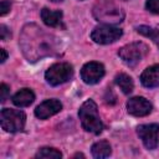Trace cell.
<instances>
[{"label":"cell","mask_w":159,"mask_h":159,"mask_svg":"<svg viewBox=\"0 0 159 159\" xmlns=\"http://www.w3.org/2000/svg\"><path fill=\"white\" fill-rule=\"evenodd\" d=\"M78 117L86 132L99 134L103 130V123L99 118L98 108L93 99H87L82 103V106L78 109Z\"/></svg>","instance_id":"obj_1"},{"label":"cell","mask_w":159,"mask_h":159,"mask_svg":"<svg viewBox=\"0 0 159 159\" xmlns=\"http://www.w3.org/2000/svg\"><path fill=\"white\" fill-rule=\"evenodd\" d=\"M93 16L97 21L112 25L123 21L124 12L112 0H98L93 6Z\"/></svg>","instance_id":"obj_2"},{"label":"cell","mask_w":159,"mask_h":159,"mask_svg":"<svg viewBox=\"0 0 159 159\" xmlns=\"http://www.w3.org/2000/svg\"><path fill=\"white\" fill-rule=\"evenodd\" d=\"M0 123H1V128L5 132H10V133L21 132L25 128L26 114L20 109L4 108L1 109L0 113Z\"/></svg>","instance_id":"obj_3"},{"label":"cell","mask_w":159,"mask_h":159,"mask_svg":"<svg viewBox=\"0 0 159 159\" xmlns=\"http://www.w3.org/2000/svg\"><path fill=\"white\" fill-rule=\"evenodd\" d=\"M149 52V47L144 42H132L119 48L118 56L129 67L139 63Z\"/></svg>","instance_id":"obj_4"},{"label":"cell","mask_w":159,"mask_h":159,"mask_svg":"<svg viewBox=\"0 0 159 159\" xmlns=\"http://www.w3.org/2000/svg\"><path fill=\"white\" fill-rule=\"evenodd\" d=\"M73 76V67L67 62H57L48 67L45 80L51 86H60L68 82Z\"/></svg>","instance_id":"obj_5"},{"label":"cell","mask_w":159,"mask_h":159,"mask_svg":"<svg viewBox=\"0 0 159 159\" xmlns=\"http://www.w3.org/2000/svg\"><path fill=\"white\" fill-rule=\"evenodd\" d=\"M123 35L122 29L109 25V24H104V25H98L96 26L92 32H91V39L99 45H108L112 42H116L117 40H119Z\"/></svg>","instance_id":"obj_6"},{"label":"cell","mask_w":159,"mask_h":159,"mask_svg":"<svg viewBox=\"0 0 159 159\" xmlns=\"http://www.w3.org/2000/svg\"><path fill=\"white\" fill-rule=\"evenodd\" d=\"M137 133L142 139L144 147L149 150H153L158 147L159 139V124L150 123V124H140L137 127Z\"/></svg>","instance_id":"obj_7"},{"label":"cell","mask_w":159,"mask_h":159,"mask_svg":"<svg viewBox=\"0 0 159 159\" xmlns=\"http://www.w3.org/2000/svg\"><path fill=\"white\" fill-rule=\"evenodd\" d=\"M104 73H106V71H104V66L102 63L91 61V62H87L86 65H83V67L81 70V78L87 84H96L103 78Z\"/></svg>","instance_id":"obj_8"},{"label":"cell","mask_w":159,"mask_h":159,"mask_svg":"<svg viewBox=\"0 0 159 159\" xmlns=\"http://www.w3.org/2000/svg\"><path fill=\"white\" fill-rule=\"evenodd\" d=\"M153 109L152 103L144 97H132L127 102V111L129 114L134 117H144L148 116Z\"/></svg>","instance_id":"obj_9"},{"label":"cell","mask_w":159,"mask_h":159,"mask_svg":"<svg viewBox=\"0 0 159 159\" xmlns=\"http://www.w3.org/2000/svg\"><path fill=\"white\" fill-rule=\"evenodd\" d=\"M62 109V103L58 99H46L35 109V116L39 119H47Z\"/></svg>","instance_id":"obj_10"},{"label":"cell","mask_w":159,"mask_h":159,"mask_svg":"<svg viewBox=\"0 0 159 159\" xmlns=\"http://www.w3.org/2000/svg\"><path fill=\"white\" fill-rule=\"evenodd\" d=\"M140 82L147 88L159 87V65H153L145 68L140 75Z\"/></svg>","instance_id":"obj_11"},{"label":"cell","mask_w":159,"mask_h":159,"mask_svg":"<svg viewBox=\"0 0 159 159\" xmlns=\"http://www.w3.org/2000/svg\"><path fill=\"white\" fill-rule=\"evenodd\" d=\"M62 11L61 10H50L47 7H43L41 10V19L42 21L51 27H57L62 22Z\"/></svg>","instance_id":"obj_12"},{"label":"cell","mask_w":159,"mask_h":159,"mask_svg":"<svg viewBox=\"0 0 159 159\" xmlns=\"http://www.w3.org/2000/svg\"><path fill=\"white\" fill-rule=\"evenodd\" d=\"M35 101V93L30 88H22L12 96V103L17 107H27Z\"/></svg>","instance_id":"obj_13"},{"label":"cell","mask_w":159,"mask_h":159,"mask_svg":"<svg viewBox=\"0 0 159 159\" xmlns=\"http://www.w3.org/2000/svg\"><path fill=\"white\" fill-rule=\"evenodd\" d=\"M91 152L96 159H103V158H107L111 155L112 148L107 140H98L92 145Z\"/></svg>","instance_id":"obj_14"},{"label":"cell","mask_w":159,"mask_h":159,"mask_svg":"<svg viewBox=\"0 0 159 159\" xmlns=\"http://www.w3.org/2000/svg\"><path fill=\"white\" fill-rule=\"evenodd\" d=\"M114 82L116 84L122 89V92L124 94H129L132 93L133 88H134V83H133V80L130 76H128L127 73H119L114 78Z\"/></svg>","instance_id":"obj_15"},{"label":"cell","mask_w":159,"mask_h":159,"mask_svg":"<svg viewBox=\"0 0 159 159\" xmlns=\"http://www.w3.org/2000/svg\"><path fill=\"white\" fill-rule=\"evenodd\" d=\"M137 32L145 37H149L159 48V30L158 29H154V27H150L147 25H140L137 27Z\"/></svg>","instance_id":"obj_16"},{"label":"cell","mask_w":159,"mask_h":159,"mask_svg":"<svg viewBox=\"0 0 159 159\" xmlns=\"http://www.w3.org/2000/svg\"><path fill=\"white\" fill-rule=\"evenodd\" d=\"M36 158H43V159H58L62 157V153L55 148H50V147H43L40 148L39 152L35 155Z\"/></svg>","instance_id":"obj_17"},{"label":"cell","mask_w":159,"mask_h":159,"mask_svg":"<svg viewBox=\"0 0 159 159\" xmlns=\"http://www.w3.org/2000/svg\"><path fill=\"white\" fill-rule=\"evenodd\" d=\"M145 9L152 14H159V0H147Z\"/></svg>","instance_id":"obj_18"},{"label":"cell","mask_w":159,"mask_h":159,"mask_svg":"<svg viewBox=\"0 0 159 159\" xmlns=\"http://www.w3.org/2000/svg\"><path fill=\"white\" fill-rule=\"evenodd\" d=\"M0 101H1V103L2 102H5L6 99H7V97H9V93H10V88L7 87V84L6 83H1V86H0Z\"/></svg>","instance_id":"obj_19"},{"label":"cell","mask_w":159,"mask_h":159,"mask_svg":"<svg viewBox=\"0 0 159 159\" xmlns=\"http://www.w3.org/2000/svg\"><path fill=\"white\" fill-rule=\"evenodd\" d=\"M10 9H11V2H10V0H2L1 1V4H0V15L1 16H4V15H6L9 11H10Z\"/></svg>","instance_id":"obj_20"},{"label":"cell","mask_w":159,"mask_h":159,"mask_svg":"<svg viewBox=\"0 0 159 159\" xmlns=\"http://www.w3.org/2000/svg\"><path fill=\"white\" fill-rule=\"evenodd\" d=\"M10 36H11L10 30H9L4 24L0 25V39H1L2 41H6L7 39H10Z\"/></svg>","instance_id":"obj_21"},{"label":"cell","mask_w":159,"mask_h":159,"mask_svg":"<svg viewBox=\"0 0 159 159\" xmlns=\"http://www.w3.org/2000/svg\"><path fill=\"white\" fill-rule=\"evenodd\" d=\"M0 53H1V58H0V62L4 63L5 60L7 58V52L5 51V48H0Z\"/></svg>","instance_id":"obj_22"},{"label":"cell","mask_w":159,"mask_h":159,"mask_svg":"<svg viewBox=\"0 0 159 159\" xmlns=\"http://www.w3.org/2000/svg\"><path fill=\"white\" fill-rule=\"evenodd\" d=\"M52 2H61V1H63V0H51Z\"/></svg>","instance_id":"obj_23"}]
</instances>
